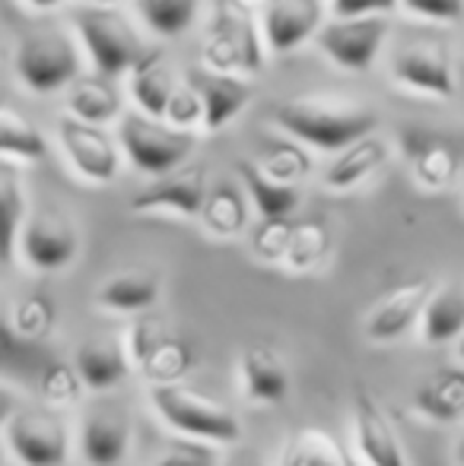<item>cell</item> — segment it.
I'll use <instances>...</instances> for the list:
<instances>
[{
	"instance_id": "obj_1",
	"label": "cell",
	"mask_w": 464,
	"mask_h": 466,
	"mask_svg": "<svg viewBox=\"0 0 464 466\" xmlns=\"http://www.w3.org/2000/svg\"><path fill=\"white\" fill-rule=\"evenodd\" d=\"M273 121L286 130V137L305 143L322 153H337L353 140L372 134L378 115L363 102L337 96H296L273 108Z\"/></svg>"
},
{
	"instance_id": "obj_2",
	"label": "cell",
	"mask_w": 464,
	"mask_h": 466,
	"mask_svg": "<svg viewBox=\"0 0 464 466\" xmlns=\"http://www.w3.org/2000/svg\"><path fill=\"white\" fill-rule=\"evenodd\" d=\"M264 35H261V23L254 19L252 4L217 0L211 23H207L204 48H201L204 67L217 74L258 76L264 70Z\"/></svg>"
},
{
	"instance_id": "obj_3",
	"label": "cell",
	"mask_w": 464,
	"mask_h": 466,
	"mask_svg": "<svg viewBox=\"0 0 464 466\" xmlns=\"http://www.w3.org/2000/svg\"><path fill=\"white\" fill-rule=\"evenodd\" d=\"M13 70H16V80L29 93L48 96L67 89L80 76L83 57L67 29H61V25H36L16 42Z\"/></svg>"
},
{
	"instance_id": "obj_4",
	"label": "cell",
	"mask_w": 464,
	"mask_h": 466,
	"mask_svg": "<svg viewBox=\"0 0 464 466\" xmlns=\"http://www.w3.org/2000/svg\"><path fill=\"white\" fill-rule=\"evenodd\" d=\"M150 403L160 412V419L172 431L185 438H201L211 444H235L242 438V422L230 406L179 384H153L150 387Z\"/></svg>"
},
{
	"instance_id": "obj_5",
	"label": "cell",
	"mask_w": 464,
	"mask_h": 466,
	"mask_svg": "<svg viewBox=\"0 0 464 466\" xmlns=\"http://www.w3.org/2000/svg\"><path fill=\"white\" fill-rule=\"evenodd\" d=\"M118 147L140 175H166L185 166L198 147V134L179 130L162 117H150L143 111H124L118 117Z\"/></svg>"
},
{
	"instance_id": "obj_6",
	"label": "cell",
	"mask_w": 464,
	"mask_h": 466,
	"mask_svg": "<svg viewBox=\"0 0 464 466\" xmlns=\"http://www.w3.org/2000/svg\"><path fill=\"white\" fill-rule=\"evenodd\" d=\"M74 25H77V38H80V48L87 51L96 74L106 76V80L128 74L130 64L143 51L140 35L130 29V23L115 6H102V4L77 6Z\"/></svg>"
},
{
	"instance_id": "obj_7",
	"label": "cell",
	"mask_w": 464,
	"mask_h": 466,
	"mask_svg": "<svg viewBox=\"0 0 464 466\" xmlns=\"http://www.w3.org/2000/svg\"><path fill=\"white\" fill-rule=\"evenodd\" d=\"M124 346L130 352L134 369L150 384H179L194 369V352L185 339L172 337L160 318L143 311L137 320H130L124 333Z\"/></svg>"
},
{
	"instance_id": "obj_8",
	"label": "cell",
	"mask_w": 464,
	"mask_h": 466,
	"mask_svg": "<svg viewBox=\"0 0 464 466\" xmlns=\"http://www.w3.org/2000/svg\"><path fill=\"white\" fill-rule=\"evenodd\" d=\"M388 16H335L318 29L315 42L328 55L331 64L350 74H363L382 55L385 38H388Z\"/></svg>"
},
{
	"instance_id": "obj_9",
	"label": "cell",
	"mask_w": 464,
	"mask_h": 466,
	"mask_svg": "<svg viewBox=\"0 0 464 466\" xmlns=\"http://www.w3.org/2000/svg\"><path fill=\"white\" fill-rule=\"evenodd\" d=\"M19 254L36 273H57L80 254V232L61 209L29 213L19 232Z\"/></svg>"
},
{
	"instance_id": "obj_10",
	"label": "cell",
	"mask_w": 464,
	"mask_h": 466,
	"mask_svg": "<svg viewBox=\"0 0 464 466\" xmlns=\"http://www.w3.org/2000/svg\"><path fill=\"white\" fill-rule=\"evenodd\" d=\"M57 140H61L70 168L89 185H112L121 172L118 143L99 124H87L74 115H64L57 117Z\"/></svg>"
},
{
	"instance_id": "obj_11",
	"label": "cell",
	"mask_w": 464,
	"mask_h": 466,
	"mask_svg": "<svg viewBox=\"0 0 464 466\" xmlns=\"http://www.w3.org/2000/svg\"><path fill=\"white\" fill-rule=\"evenodd\" d=\"M391 76H395L397 86L410 89L417 96L442 98V102H449L459 89L455 86L452 55L436 38H417V42L397 48V55L391 57Z\"/></svg>"
},
{
	"instance_id": "obj_12",
	"label": "cell",
	"mask_w": 464,
	"mask_h": 466,
	"mask_svg": "<svg viewBox=\"0 0 464 466\" xmlns=\"http://www.w3.org/2000/svg\"><path fill=\"white\" fill-rule=\"evenodd\" d=\"M207 166L204 162H185L166 175H156L143 190L130 197L134 213H172L181 219H198L207 200Z\"/></svg>"
},
{
	"instance_id": "obj_13",
	"label": "cell",
	"mask_w": 464,
	"mask_h": 466,
	"mask_svg": "<svg viewBox=\"0 0 464 466\" xmlns=\"http://www.w3.org/2000/svg\"><path fill=\"white\" fill-rule=\"evenodd\" d=\"M6 444L23 466H64L70 454V431L45 410H16L10 416Z\"/></svg>"
},
{
	"instance_id": "obj_14",
	"label": "cell",
	"mask_w": 464,
	"mask_h": 466,
	"mask_svg": "<svg viewBox=\"0 0 464 466\" xmlns=\"http://www.w3.org/2000/svg\"><path fill=\"white\" fill-rule=\"evenodd\" d=\"M353 444L366 466H410L388 412L366 387H356L353 397Z\"/></svg>"
},
{
	"instance_id": "obj_15",
	"label": "cell",
	"mask_w": 464,
	"mask_h": 466,
	"mask_svg": "<svg viewBox=\"0 0 464 466\" xmlns=\"http://www.w3.org/2000/svg\"><path fill=\"white\" fill-rule=\"evenodd\" d=\"M261 35L271 55H290L325 25V0H264Z\"/></svg>"
},
{
	"instance_id": "obj_16",
	"label": "cell",
	"mask_w": 464,
	"mask_h": 466,
	"mask_svg": "<svg viewBox=\"0 0 464 466\" xmlns=\"http://www.w3.org/2000/svg\"><path fill=\"white\" fill-rule=\"evenodd\" d=\"M433 282L429 279H414L404 286L391 289L369 314H366L363 333L372 343H395V339L407 337L414 327H420V314L427 305Z\"/></svg>"
},
{
	"instance_id": "obj_17",
	"label": "cell",
	"mask_w": 464,
	"mask_h": 466,
	"mask_svg": "<svg viewBox=\"0 0 464 466\" xmlns=\"http://www.w3.org/2000/svg\"><path fill=\"white\" fill-rule=\"evenodd\" d=\"M188 80L198 86L201 98H204V127H201V134L223 130L254 98V83L242 74H217V70L204 67V70H191Z\"/></svg>"
},
{
	"instance_id": "obj_18",
	"label": "cell",
	"mask_w": 464,
	"mask_h": 466,
	"mask_svg": "<svg viewBox=\"0 0 464 466\" xmlns=\"http://www.w3.org/2000/svg\"><path fill=\"white\" fill-rule=\"evenodd\" d=\"M130 448V419L118 406L87 412L80 425V454L89 466H115Z\"/></svg>"
},
{
	"instance_id": "obj_19",
	"label": "cell",
	"mask_w": 464,
	"mask_h": 466,
	"mask_svg": "<svg viewBox=\"0 0 464 466\" xmlns=\"http://www.w3.org/2000/svg\"><path fill=\"white\" fill-rule=\"evenodd\" d=\"M128 83H130V98H134L137 111L150 117H162L166 115V105L172 98L175 86H179V74L169 64L166 51L162 48H143L140 57L130 64L128 70Z\"/></svg>"
},
{
	"instance_id": "obj_20",
	"label": "cell",
	"mask_w": 464,
	"mask_h": 466,
	"mask_svg": "<svg viewBox=\"0 0 464 466\" xmlns=\"http://www.w3.org/2000/svg\"><path fill=\"white\" fill-rule=\"evenodd\" d=\"M391 159V143L378 134H366L359 140H353L350 147L337 149V156L328 162L322 175V185L328 190H353L363 181H369L378 168H385V162Z\"/></svg>"
},
{
	"instance_id": "obj_21",
	"label": "cell",
	"mask_w": 464,
	"mask_h": 466,
	"mask_svg": "<svg viewBox=\"0 0 464 466\" xmlns=\"http://www.w3.org/2000/svg\"><path fill=\"white\" fill-rule=\"evenodd\" d=\"M239 380L252 403L273 406L284 403L290 393V369L284 356L271 346H252L239 356Z\"/></svg>"
},
{
	"instance_id": "obj_22",
	"label": "cell",
	"mask_w": 464,
	"mask_h": 466,
	"mask_svg": "<svg viewBox=\"0 0 464 466\" xmlns=\"http://www.w3.org/2000/svg\"><path fill=\"white\" fill-rule=\"evenodd\" d=\"M77 374H80L83 387L87 390H112L121 380H128L130 369V352L124 346V337H106V339H87V343L77 350Z\"/></svg>"
},
{
	"instance_id": "obj_23",
	"label": "cell",
	"mask_w": 464,
	"mask_h": 466,
	"mask_svg": "<svg viewBox=\"0 0 464 466\" xmlns=\"http://www.w3.org/2000/svg\"><path fill=\"white\" fill-rule=\"evenodd\" d=\"M417 416L433 425H459L464 422V371L439 369L433 371L410 400Z\"/></svg>"
},
{
	"instance_id": "obj_24",
	"label": "cell",
	"mask_w": 464,
	"mask_h": 466,
	"mask_svg": "<svg viewBox=\"0 0 464 466\" xmlns=\"http://www.w3.org/2000/svg\"><path fill=\"white\" fill-rule=\"evenodd\" d=\"M162 295V277L156 270H124L108 277L96 292V305L115 314H143L153 311Z\"/></svg>"
},
{
	"instance_id": "obj_25",
	"label": "cell",
	"mask_w": 464,
	"mask_h": 466,
	"mask_svg": "<svg viewBox=\"0 0 464 466\" xmlns=\"http://www.w3.org/2000/svg\"><path fill=\"white\" fill-rule=\"evenodd\" d=\"M464 333V286L446 282L433 286L427 305L420 314V339L427 346H449L459 343Z\"/></svg>"
},
{
	"instance_id": "obj_26",
	"label": "cell",
	"mask_w": 464,
	"mask_h": 466,
	"mask_svg": "<svg viewBox=\"0 0 464 466\" xmlns=\"http://www.w3.org/2000/svg\"><path fill=\"white\" fill-rule=\"evenodd\" d=\"M235 175H239L242 187H245L252 207L258 209V216H293L303 200V190L299 185H284V181H273L258 162L239 159L235 162Z\"/></svg>"
},
{
	"instance_id": "obj_27",
	"label": "cell",
	"mask_w": 464,
	"mask_h": 466,
	"mask_svg": "<svg viewBox=\"0 0 464 466\" xmlns=\"http://www.w3.org/2000/svg\"><path fill=\"white\" fill-rule=\"evenodd\" d=\"M198 219L213 238H239L242 232H248V222H252L248 197L230 181H217L207 190V200L201 207Z\"/></svg>"
},
{
	"instance_id": "obj_28",
	"label": "cell",
	"mask_w": 464,
	"mask_h": 466,
	"mask_svg": "<svg viewBox=\"0 0 464 466\" xmlns=\"http://www.w3.org/2000/svg\"><path fill=\"white\" fill-rule=\"evenodd\" d=\"M67 115L80 117L87 124H99V127H108V124H118V117L124 115L121 108V96L108 86L106 76H96V80H83L77 76L67 86Z\"/></svg>"
},
{
	"instance_id": "obj_29",
	"label": "cell",
	"mask_w": 464,
	"mask_h": 466,
	"mask_svg": "<svg viewBox=\"0 0 464 466\" xmlns=\"http://www.w3.org/2000/svg\"><path fill=\"white\" fill-rule=\"evenodd\" d=\"M0 156L19 162H42L48 156V140L42 130L6 105H0Z\"/></svg>"
},
{
	"instance_id": "obj_30",
	"label": "cell",
	"mask_w": 464,
	"mask_h": 466,
	"mask_svg": "<svg viewBox=\"0 0 464 466\" xmlns=\"http://www.w3.org/2000/svg\"><path fill=\"white\" fill-rule=\"evenodd\" d=\"M280 466H353L335 435L322 429H303L286 441Z\"/></svg>"
},
{
	"instance_id": "obj_31",
	"label": "cell",
	"mask_w": 464,
	"mask_h": 466,
	"mask_svg": "<svg viewBox=\"0 0 464 466\" xmlns=\"http://www.w3.org/2000/svg\"><path fill=\"white\" fill-rule=\"evenodd\" d=\"M328 251H331V232L325 222H318V219L293 222V235H290L284 267L293 273H309L328 258Z\"/></svg>"
},
{
	"instance_id": "obj_32",
	"label": "cell",
	"mask_w": 464,
	"mask_h": 466,
	"mask_svg": "<svg viewBox=\"0 0 464 466\" xmlns=\"http://www.w3.org/2000/svg\"><path fill=\"white\" fill-rule=\"evenodd\" d=\"M410 172H414L417 185L427 190H446L459 178V156L449 143H442L439 137L427 143L420 153L410 156Z\"/></svg>"
},
{
	"instance_id": "obj_33",
	"label": "cell",
	"mask_w": 464,
	"mask_h": 466,
	"mask_svg": "<svg viewBox=\"0 0 464 466\" xmlns=\"http://www.w3.org/2000/svg\"><path fill=\"white\" fill-rule=\"evenodd\" d=\"M143 23L162 38H179L194 25L201 0H137Z\"/></svg>"
},
{
	"instance_id": "obj_34",
	"label": "cell",
	"mask_w": 464,
	"mask_h": 466,
	"mask_svg": "<svg viewBox=\"0 0 464 466\" xmlns=\"http://www.w3.org/2000/svg\"><path fill=\"white\" fill-rule=\"evenodd\" d=\"M26 197L10 175H0V267H10L19 251V232L26 222Z\"/></svg>"
},
{
	"instance_id": "obj_35",
	"label": "cell",
	"mask_w": 464,
	"mask_h": 466,
	"mask_svg": "<svg viewBox=\"0 0 464 466\" xmlns=\"http://www.w3.org/2000/svg\"><path fill=\"white\" fill-rule=\"evenodd\" d=\"M258 166L264 168L273 181L299 185V181L312 172V156L305 153V143H299L290 137V140H271L267 143Z\"/></svg>"
},
{
	"instance_id": "obj_36",
	"label": "cell",
	"mask_w": 464,
	"mask_h": 466,
	"mask_svg": "<svg viewBox=\"0 0 464 466\" xmlns=\"http://www.w3.org/2000/svg\"><path fill=\"white\" fill-rule=\"evenodd\" d=\"M290 235H293L290 216H261L248 228V248L264 264H284L286 248H290Z\"/></svg>"
},
{
	"instance_id": "obj_37",
	"label": "cell",
	"mask_w": 464,
	"mask_h": 466,
	"mask_svg": "<svg viewBox=\"0 0 464 466\" xmlns=\"http://www.w3.org/2000/svg\"><path fill=\"white\" fill-rule=\"evenodd\" d=\"M162 121L179 130H191V134H198V130L204 127V98H201L198 86H194L191 80H181L179 86H175Z\"/></svg>"
},
{
	"instance_id": "obj_38",
	"label": "cell",
	"mask_w": 464,
	"mask_h": 466,
	"mask_svg": "<svg viewBox=\"0 0 464 466\" xmlns=\"http://www.w3.org/2000/svg\"><path fill=\"white\" fill-rule=\"evenodd\" d=\"M42 352H38V339H29L0 318V369H38Z\"/></svg>"
},
{
	"instance_id": "obj_39",
	"label": "cell",
	"mask_w": 464,
	"mask_h": 466,
	"mask_svg": "<svg viewBox=\"0 0 464 466\" xmlns=\"http://www.w3.org/2000/svg\"><path fill=\"white\" fill-rule=\"evenodd\" d=\"M10 320L23 337L38 339V343H42V337L51 330V320H55V308H51V301L42 299V295H32V299L19 301Z\"/></svg>"
},
{
	"instance_id": "obj_40",
	"label": "cell",
	"mask_w": 464,
	"mask_h": 466,
	"mask_svg": "<svg viewBox=\"0 0 464 466\" xmlns=\"http://www.w3.org/2000/svg\"><path fill=\"white\" fill-rule=\"evenodd\" d=\"M153 466H220V454L211 441L188 438V441H175L169 451H162Z\"/></svg>"
},
{
	"instance_id": "obj_41",
	"label": "cell",
	"mask_w": 464,
	"mask_h": 466,
	"mask_svg": "<svg viewBox=\"0 0 464 466\" xmlns=\"http://www.w3.org/2000/svg\"><path fill=\"white\" fill-rule=\"evenodd\" d=\"M83 390V380L77 369H67V365H45L42 369V393L48 403H74Z\"/></svg>"
},
{
	"instance_id": "obj_42",
	"label": "cell",
	"mask_w": 464,
	"mask_h": 466,
	"mask_svg": "<svg viewBox=\"0 0 464 466\" xmlns=\"http://www.w3.org/2000/svg\"><path fill=\"white\" fill-rule=\"evenodd\" d=\"M401 6L427 23H459L464 16V0H401Z\"/></svg>"
},
{
	"instance_id": "obj_43",
	"label": "cell",
	"mask_w": 464,
	"mask_h": 466,
	"mask_svg": "<svg viewBox=\"0 0 464 466\" xmlns=\"http://www.w3.org/2000/svg\"><path fill=\"white\" fill-rule=\"evenodd\" d=\"M401 6V0H331V13L335 16H388Z\"/></svg>"
},
{
	"instance_id": "obj_44",
	"label": "cell",
	"mask_w": 464,
	"mask_h": 466,
	"mask_svg": "<svg viewBox=\"0 0 464 466\" xmlns=\"http://www.w3.org/2000/svg\"><path fill=\"white\" fill-rule=\"evenodd\" d=\"M16 412V397H13V390L10 387H4L0 384V425H6L10 422V416Z\"/></svg>"
},
{
	"instance_id": "obj_45",
	"label": "cell",
	"mask_w": 464,
	"mask_h": 466,
	"mask_svg": "<svg viewBox=\"0 0 464 466\" xmlns=\"http://www.w3.org/2000/svg\"><path fill=\"white\" fill-rule=\"evenodd\" d=\"M220 466H264V463L258 461V454H235L226 463H220Z\"/></svg>"
},
{
	"instance_id": "obj_46",
	"label": "cell",
	"mask_w": 464,
	"mask_h": 466,
	"mask_svg": "<svg viewBox=\"0 0 464 466\" xmlns=\"http://www.w3.org/2000/svg\"><path fill=\"white\" fill-rule=\"evenodd\" d=\"M26 4H29L32 10H38V13H51V10H57L64 0H26Z\"/></svg>"
},
{
	"instance_id": "obj_47",
	"label": "cell",
	"mask_w": 464,
	"mask_h": 466,
	"mask_svg": "<svg viewBox=\"0 0 464 466\" xmlns=\"http://www.w3.org/2000/svg\"><path fill=\"white\" fill-rule=\"evenodd\" d=\"M452 457H455V463L464 466V431L459 435V441H455V451H452Z\"/></svg>"
},
{
	"instance_id": "obj_48",
	"label": "cell",
	"mask_w": 464,
	"mask_h": 466,
	"mask_svg": "<svg viewBox=\"0 0 464 466\" xmlns=\"http://www.w3.org/2000/svg\"><path fill=\"white\" fill-rule=\"evenodd\" d=\"M83 4H102V6H115V4H121V0H83Z\"/></svg>"
},
{
	"instance_id": "obj_49",
	"label": "cell",
	"mask_w": 464,
	"mask_h": 466,
	"mask_svg": "<svg viewBox=\"0 0 464 466\" xmlns=\"http://www.w3.org/2000/svg\"><path fill=\"white\" fill-rule=\"evenodd\" d=\"M459 359H461V362H464V333H461V337H459Z\"/></svg>"
},
{
	"instance_id": "obj_50",
	"label": "cell",
	"mask_w": 464,
	"mask_h": 466,
	"mask_svg": "<svg viewBox=\"0 0 464 466\" xmlns=\"http://www.w3.org/2000/svg\"><path fill=\"white\" fill-rule=\"evenodd\" d=\"M248 4H264V0H248Z\"/></svg>"
}]
</instances>
